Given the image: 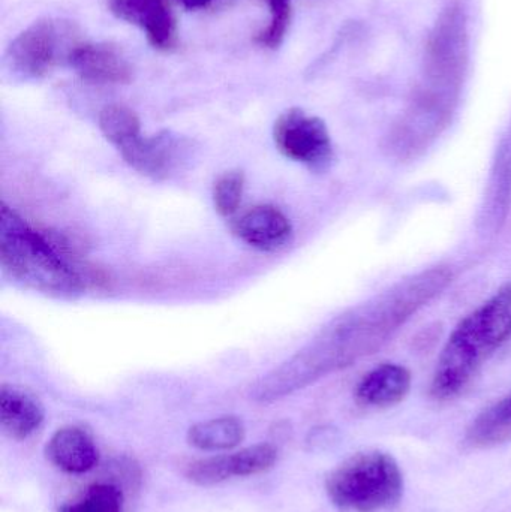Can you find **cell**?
Listing matches in <instances>:
<instances>
[{
	"label": "cell",
	"mask_w": 511,
	"mask_h": 512,
	"mask_svg": "<svg viewBox=\"0 0 511 512\" xmlns=\"http://www.w3.org/2000/svg\"><path fill=\"white\" fill-rule=\"evenodd\" d=\"M99 128L102 135L119 152L128 149L141 137L140 119L125 105H107L99 114Z\"/></svg>",
	"instance_id": "e0dca14e"
},
{
	"label": "cell",
	"mask_w": 511,
	"mask_h": 512,
	"mask_svg": "<svg viewBox=\"0 0 511 512\" xmlns=\"http://www.w3.org/2000/svg\"><path fill=\"white\" fill-rule=\"evenodd\" d=\"M450 282L452 271L444 267L431 268L401 280L383 294L336 319L296 357L264 376L252 388V396L257 402H275L374 354Z\"/></svg>",
	"instance_id": "6da1fadb"
},
{
	"label": "cell",
	"mask_w": 511,
	"mask_h": 512,
	"mask_svg": "<svg viewBox=\"0 0 511 512\" xmlns=\"http://www.w3.org/2000/svg\"><path fill=\"white\" fill-rule=\"evenodd\" d=\"M233 231L242 242L261 252L279 251L293 236L290 219L273 206L246 210L233 222Z\"/></svg>",
	"instance_id": "8fae6325"
},
{
	"label": "cell",
	"mask_w": 511,
	"mask_h": 512,
	"mask_svg": "<svg viewBox=\"0 0 511 512\" xmlns=\"http://www.w3.org/2000/svg\"><path fill=\"white\" fill-rule=\"evenodd\" d=\"M44 408L26 391L3 385L0 388V427L15 441H24L41 427Z\"/></svg>",
	"instance_id": "5bb4252c"
},
{
	"label": "cell",
	"mask_w": 511,
	"mask_h": 512,
	"mask_svg": "<svg viewBox=\"0 0 511 512\" xmlns=\"http://www.w3.org/2000/svg\"><path fill=\"white\" fill-rule=\"evenodd\" d=\"M511 441V394L477 415L468 427L465 442L485 450Z\"/></svg>",
	"instance_id": "9a60e30c"
},
{
	"label": "cell",
	"mask_w": 511,
	"mask_h": 512,
	"mask_svg": "<svg viewBox=\"0 0 511 512\" xmlns=\"http://www.w3.org/2000/svg\"><path fill=\"white\" fill-rule=\"evenodd\" d=\"M276 147L285 158L312 171H326L333 162V144L326 123L300 108H290L273 126Z\"/></svg>",
	"instance_id": "8992f818"
},
{
	"label": "cell",
	"mask_w": 511,
	"mask_h": 512,
	"mask_svg": "<svg viewBox=\"0 0 511 512\" xmlns=\"http://www.w3.org/2000/svg\"><path fill=\"white\" fill-rule=\"evenodd\" d=\"M278 462V450L270 444L243 448L233 454L207 457L192 462L185 475L192 484L213 487L231 478L254 477L270 471Z\"/></svg>",
	"instance_id": "52a82bcc"
},
{
	"label": "cell",
	"mask_w": 511,
	"mask_h": 512,
	"mask_svg": "<svg viewBox=\"0 0 511 512\" xmlns=\"http://www.w3.org/2000/svg\"><path fill=\"white\" fill-rule=\"evenodd\" d=\"M330 501L345 511L375 512L401 501L404 477L396 460L381 451L357 454L327 478Z\"/></svg>",
	"instance_id": "277c9868"
},
{
	"label": "cell",
	"mask_w": 511,
	"mask_h": 512,
	"mask_svg": "<svg viewBox=\"0 0 511 512\" xmlns=\"http://www.w3.org/2000/svg\"><path fill=\"white\" fill-rule=\"evenodd\" d=\"M246 430L237 417H219L195 424L189 429L188 442L201 451H228L242 444Z\"/></svg>",
	"instance_id": "2e32d148"
},
{
	"label": "cell",
	"mask_w": 511,
	"mask_h": 512,
	"mask_svg": "<svg viewBox=\"0 0 511 512\" xmlns=\"http://www.w3.org/2000/svg\"><path fill=\"white\" fill-rule=\"evenodd\" d=\"M510 337L511 283H507L450 334L435 367L432 397L441 402L458 397Z\"/></svg>",
	"instance_id": "7a4b0ae2"
},
{
	"label": "cell",
	"mask_w": 511,
	"mask_h": 512,
	"mask_svg": "<svg viewBox=\"0 0 511 512\" xmlns=\"http://www.w3.org/2000/svg\"><path fill=\"white\" fill-rule=\"evenodd\" d=\"M189 149L191 144L186 138L171 131H162L152 137L141 135L120 155L138 173L161 180L167 179L180 167Z\"/></svg>",
	"instance_id": "ba28073f"
},
{
	"label": "cell",
	"mask_w": 511,
	"mask_h": 512,
	"mask_svg": "<svg viewBox=\"0 0 511 512\" xmlns=\"http://www.w3.org/2000/svg\"><path fill=\"white\" fill-rule=\"evenodd\" d=\"M270 9V21L257 35V42L267 50L281 47L287 36L291 21V0H267Z\"/></svg>",
	"instance_id": "ffe728a7"
},
{
	"label": "cell",
	"mask_w": 511,
	"mask_h": 512,
	"mask_svg": "<svg viewBox=\"0 0 511 512\" xmlns=\"http://www.w3.org/2000/svg\"><path fill=\"white\" fill-rule=\"evenodd\" d=\"M47 459L65 474L81 475L92 471L99 462V451L89 433L80 427L57 430L45 448Z\"/></svg>",
	"instance_id": "7c38bea8"
},
{
	"label": "cell",
	"mask_w": 511,
	"mask_h": 512,
	"mask_svg": "<svg viewBox=\"0 0 511 512\" xmlns=\"http://www.w3.org/2000/svg\"><path fill=\"white\" fill-rule=\"evenodd\" d=\"M411 373L399 364H383L371 370L359 382L356 399L369 408H390L398 405L410 393Z\"/></svg>",
	"instance_id": "4fadbf2b"
},
{
	"label": "cell",
	"mask_w": 511,
	"mask_h": 512,
	"mask_svg": "<svg viewBox=\"0 0 511 512\" xmlns=\"http://www.w3.org/2000/svg\"><path fill=\"white\" fill-rule=\"evenodd\" d=\"M68 65L83 80L96 84H125L132 80V65L116 45L84 42L72 50Z\"/></svg>",
	"instance_id": "30bf717a"
},
{
	"label": "cell",
	"mask_w": 511,
	"mask_h": 512,
	"mask_svg": "<svg viewBox=\"0 0 511 512\" xmlns=\"http://www.w3.org/2000/svg\"><path fill=\"white\" fill-rule=\"evenodd\" d=\"M59 512H123V493L114 484H93L80 498L63 505Z\"/></svg>",
	"instance_id": "ac0fdd59"
},
{
	"label": "cell",
	"mask_w": 511,
	"mask_h": 512,
	"mask_svg": "<svg viewBox=\"0 0 511 512\" xmlns=\"http://www.w3.org/2000/svg\"><path fill=\"white\" fill-rule=\"evenodd\" d=\"M78 42V30L63 18H41L24 29L5 56L6 69L20 80H39L60 62L68 63Z\"/></svg>",
	"instance_id": "5b68a950"
},
{
	"label": "cell",
	"mask_w": 511,
	"mask_h": 512,
	"mask_svg": "<svg viewBox=\"0 0 511 512\" xmlns=\"http://www.w3.org/2000/svg\"><path fill=\"white\" fill-rule=\"evenodd\" d=\"M119 20L140 27L147 41L159 51H171L177 44V21L171 0H107Z\"/></svg>",
	"instance_id": "9c48e42d"
},
{
	"label": "cell",
	"mask_w": 511,
	"mask_h": 512,
	"mask_svg": "<svg viewBox=\"0 0 511 512\" xmlns=\"http://www.w3.org/2000/svg\"><path fill=\"white\" fill-rule=\"evenodd\" d=\"M186 9H203L207 8L213 0H179Z\"/></svg>",
	"instance_id": "44dd1931"
},
{
	"label": "cell",
	"mask_w": 511,
	"mask_h": 512,
	"mask_svg": "<svg viewBox=\"0 0 511 512\" xmlns=\"http://www.w3.org/2000/svg\"><path fill=\"white\" fill-rule=\"evenodd\" d=\"M243 189H245V174L242 171H228L222 174L213 188L216 212L224 218H231L242 203Z\"/></svg>",
	"instance_id": "d6986e66"
},
{
	"label": "cell",
	"mask_w": 511,
	"mask_h": 512,
	"mask_svg": "<svg viewBox=\"0 0 511 512\" xmlns=\"http://www.w3.org/2000/svg\"><path fill=\"white\" fill-rule=\"evenodd\" d=\"M0 262L11 279L33 291L60 298L81 292L78 274L5 203L0 209Z\"/></svg>",
	"instance_id": "3957f363"
}]
</instances>
